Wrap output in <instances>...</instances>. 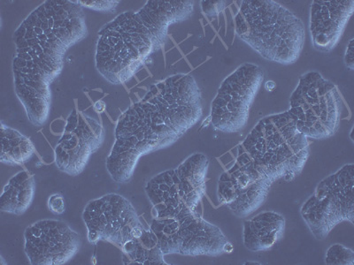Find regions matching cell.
<instances>
[{"label":"cell","mask_w":354,"mask_h":265,"mask_svg":"<svg viewBox=\"0 0 354 265\" xmlns=\"http://www.w3.org/2000/svg\"><path fill=\"white\" fill-rule=\"evenodd\" d=\"M325 262L330 265H353L354 252L341 244L332 245L328 249Z\"/></svg>","instance_id":"19"},{"label":"cell","mask_w":354,"mask_h":265,"mask_svg":"<svg viewBox=\"0 0 354 265\" xmlns=\"http://www.w3.org/2000/svg\"><path fill=\"white\" fill-rule=\"evenodd\" d=\"M124 264L163 265L164 253L159 239L153 230L145 229L138 237L129 239L122 247Z\"/></svg>","instance_id":"17"},{"label":"cell","mask_w":354,"mask_h":265,"mask_svg":"<svg viewBox=\"0 0 354 265\" xmlns=\"http://www.w3.org/2000/svg\"><path fill=\"white\" fill-rule=\"evenodd\" d=\"M93 109L95 112L97 113H102L105 112L106 109V103L102 100L97 101V102L94 104Z\"/></svg>","instance_id":"24"},{"label":"cell","mask_w":354,"mask_h":265,"mask_svg":"<svg viewBox=\"0 0 354 265\" xmlns=\"http://www.w3.org/2000/svg\"><path fill=\"white\" fill-rule=\"evenodd\" d=\"M233 249H234V248H233L232 243L227 242L225 243V245H224L223 252H224V253H232V252L233 251Z\"/></svg>","instance_id":"26"},{"label":"cell","mask_w":354,"mask_h":265,"mask_svg":"<svg viewBox=\"0 0 354 265\" xmlns=\"http://www.w3.org/2000/svg\"><path fill=\"white\" fill-rule=\"evenodd\" d=\"M236 33L262 58L283 65L298 61L306 39L300 19L273 0H245L235 17Z\"/></svg>","instance_id":"4"},{"label":"cell","mask_w":354,"mask_h":265,"mask_svg":"<svg viewBox=\"0 0 354 265\" xmlns=\"http://www.w3.org/2000/svg\"><path fill=\"white\" fill-rule=\"evenodd\" d=\"M227 8L226 1H202L201 8L208 17H216Z\"/></svg>","instance_id":"21"},{"label":"cell","mask_w":354,"mask_h":265,"mask_svg":"<svg viewBox=\"0 0 354 265\" xmlns=\"http://www.w3.org/2000/svg\"><path fill=\"white\" fill-rule=\"evenodd\" d=\"M192 1H147L140 10L126 12L100 30L97 71L113 84L134 77L151 55L161 48L170 25L189 18Z\"/></svg>","instance_id":"2"},{"label":"cell","mask_w":354,"mask_h":265,"mask_svg":"<svg viewBox=\"0 0 354 265\" xmlns=\"http://www.w3.org/2000/svg\"><path fill=\"white\" fill-rule=\"evenodd\" d=\"M309 157L308 139L288 112L265 117L239 145L235 165L255 181H292Z\"/></svg>","instance_id":"3"},{"label":"cell","mask_w":354,"mask_h":265,"mask_svg":"<svg viewBox=\"0 0 354 265\" xmlns=\"http://www.w3.org/2000/svg\"><path fill=\"white\" fill-rule=\"evenodd\" d=\"M83 219L91 243L104 241L122 247L133 238L142 223L131 202L117 194L103 195L88 202Z\"/></svg>","instance_id":"10"},{"label":"cell","mask_w":354,"mask_h":265,"mask_svg":"<svg viewBox=\"0 0 354 265\" xmlns=\"http://www.w3.org/2000/svg\"><path fill=\"white\" fill-rule=\"evenodd\" d=\"M104 137V128L97 119L77 109L73 110L64 132L56 145L57 167L68 175H80L91 157L102 145Z\"/></svg>","instance_id":"11"},{"label":"cell","mask_w":354,"mask_h":265,"mask_svg":"<svg viewBox=\"0 0 354 265\" xmlns=\"http://www.w3.org/2000/svg\"><path fill=\"white\" fill-rule=\"evenodd\" d=\"M353 12V0L313 1L310 8L309 28L315 49L322 52L333 50L342 37Z\"/></svg>","instance_id":"13"},{"label":"cell","mask_w":354,"mask_h":265,"mask_svg":"<svg viewBox=\"0 0 354 265\" xmlns=\"http://www.w3.org/2000/svg\"><path fill=\"white\" fill-rule=\"evenodd\" d=\"M277 85L273 81H268L265 84V88L268 91H273L276 88Z\"/></svg>","instance_id":"25"},{"label":"cell","mask_w":354,"mask_h":265,"mask_svg":"<svg viewBox=\"0 0 354 265\" xmlns=\"http://www.w3.org/2000/svg\"><path fill=\"white\" fill-rule=\"evenodd\" d=\"M87 33L83 8L75 1H46L31 12L15 33L17 97L50 103V85L61 75L66 50Z\"/></svg>","instance_id":"1"},{"label":"cell","mask_w":354,"mask_h":265,"mask_svg":"<svg viewBox=\"0 0 354 265\" xmlns=\"http://www.w3.org/2000/svg\"><path fill=\"white\" fill-rule=\"evenodd\" d=\"M263 81V69L251 63H245L230 74L212 102L209 118L214 128L227 134L243 130Z\"/></svg>","instance_id":"9"},{"label":"cell","mask_w":354,"mask_h":265,"mask_svg":"<svg viewBox=\"0 0 354 265\" xmlns=\"http://www.w3.org/2000/svg\"><path fill=\"white\" fill-rule=\"evenodd\" d=\"M151 229L159 239L164 255L218 257L224 253L227 242L219 227L208 222L197 210L153 217Z\"/></svg>","instance_id":"8"},{"label":"cell","mask_w":354,"mask_h":265,"mask_svg":"<svg viewBox=\"0 0 354 265\" xmlns=\"http://www.w3.org/2000/svg\"><path fill=\"white\" fill-rule=\"evenodd\" d=\"M286 219L274 211H265L243 223V244L252 252L268 251L283 237Z\"/></svg>","instance_id":"15"},{"label":"cell","mask_w":354,"mask_h":265,"mask_svg":"<svg viewBox=\"0 0 354 265\" xmlns=\"http://www.w3.org/2000/svg\"><path fill=\"white\" fill-rule=\"evenodd\" d=\"M24 251L32 265H62L77 253L81 236L61 220L43 219L27 227Z\"/></svg>","instance_id":"12"},{"label":"cell","mask_w":354,"mask_h":265,"mask_svg":"<svg viewBox=\"0 0 354 265\" xmlns=\"http://www.w3.org/2000/svg\"><path fill=\"white\" fill-rule=\"evenodd\" d=\"M47 205H48L50 213L55 214V215H61V214L65 213V201L62 195L55 194L50 195Z\"/></svg>","instance_id":"22"},{"label":"cell","mask_w":354,"mask_h":265,"mask_svg":"<svg viewBox=\"0 0 354 265\" xmlns=\"http://www.w3.org/2000/svg\"><path fill=\"white\" fill-rule=\"evenodd\" d=\"M270 179L255 181L246 188H236L229 173L224 172L218 185V197L236 217H246L263 205L272 185Z\"/></svg>","instance_id":"14"},{"label":"cell","mask_w":354,"mask_h":265,"mask_svg":"<svg viewBox=\"0 0 354 265\" xmlns=\"http://www.w3.org/2000/svg\"><path fill=\"white\" fill-rule=\"evenodd\" d=\"M35 151L34 144L21 132L1 124V154L0 160L8 166H20L26 163Z\"/></svg>","instance_id":"18"},{"label":"cell","mask_w":354,"mask_h":265,"mask_svg":"<svg viewBox=\"0 0 354 265\" xmlns=\"http://www.w3.org/2000/svg\"><path fill=\"white\" fill-rule=\"evenodd\" d=\"M36 182L28 171H21L12 177L3 189L0 197V210L3 213L20 216L32 204Z\"/></svg>","instance_id":"16"},{"label":"cell","mask_w":354,"mask_h":265,"mask_svg":"<svg viewBox=\"0 0 354 265\" xmlns=\"http://www.w3.org/2000/svg\"><path fill=\"white\" fill-rule=\"evenodd\" d=\"M353 41V39H351L349 43L347 44L346 56H344V62H346V65L350 70H353L354 69Z\"/></svg>","instance_id":"23"},{"label":"cell","mask_w":354,"mask_h":265,"mask_svg":"<svg viewBox=\"0 0 354 265\" xmlns=\"http://www.w3.org/2000/svg\"><path fill=\"white\" fill-rule=\"evenodd\" d=\"M354 166L346 165L319 183L301 208V216L317 239H324L340 223L354 219Z\"/></svg>","instance_id":"7"},{"label":"cell","mask_w":354,"mask_h":265,"mask_svg":"<svg viewBox=\"0 0 354 265\" xmlns=\"http://www.w3.org/2000/svg\"><path fill=\"white\" fill-rule=\"evenodd\" d=\"M77 2V4L81 6L82 8H86L88 9H91V10H94L97 12H113L115 10L117 5L119 4L120 1H79Z\"/></svg>","instance_id":"20"},{"label":"cell","mask_w":354,"mask_h":265,"mask_svg":"<svg viewBox=\"0 0 354 265\" xmlns=\"http://www.w3.org/2000/svg\"><path fill=\"white\" fill-rule=\"evenodd\" d=\"M343 100L337 87L320 72H308L299 78L290 99V116L308 139L322 140L337 132Z\"/></svg>","instance_id":"5"},{"label":"cell","mask_w":354,"mask_h":265,"mask_svg":"<svg viewBox=\"0 0 354 265\" xmlns=\"http://www.w3.org/2000/svg\"><path fill=\"white\" fill-rule=\"evenodd\" d=\"M209 160L194 154L175 169L160 173L145 187L153 206V217L196 211L205 194V178Z\"/></svg>","instance_id":"6"}]
</instances>
